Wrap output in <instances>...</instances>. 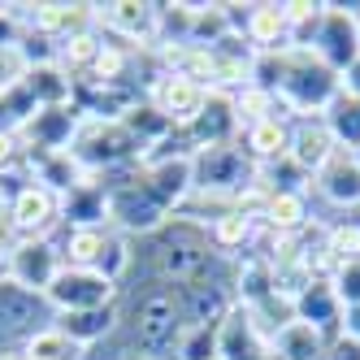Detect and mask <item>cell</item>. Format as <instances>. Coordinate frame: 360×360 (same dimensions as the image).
Instances as JSON below:
<instances>
[{"mask_svg": "<svg viewBox=\"0 0 360 360\" xmlns=\"http://www.w3.org/2000/svg\"><path fill=\"white\" fill-rule=\"evenodd\" d=\"M278 105L287 117H321L330 109V100L339 96V74H334L321 57H313L308 48H287L278 53Z\"/></svg>", "mask_w": 360, "mask_h": 360, "instance_id": "6da1fadb", "label": "cell"}, {"mask_svg": "<svg viewBox=\"0 0 360 360\" xmlns=\"http://www.w3.org/2000/svg\"><path fill=\"white\" fill-rule=\"evenodd\" d=\"M122 326H126V339H131V352L139 360H178L183 317H178L174 287H148Z\"/></svg>", "mask_w": 360, "mask_h": 360, "instance_id": "7a4b0ae2", "label": "cell"}, {"mask_svg": "<svg viewBox=\"0 0 360 360\" xmlns=\"http://www.w3.org/2000/svg\"><path fill=\"white\" fill-rule=\"evenodd\" d=\"M252 183H256V161L239 143H209L191 152V191L235 200Z\"/></svg>", "mask_w": 360, "mask_h": 360, "instance_id": "3957f363", "label": "cell"}, {"mask_svg": "<svg viewBox=\"0 0 360 360\" xmlns=\"http://www.w3.org/2000/svg\"><path fill=\"white\" fill-rule=\"evenodd\" d=\"M53 321H57V313L48 308L44 295L22 291L18 282L0 278V352H22Z\"/></svg>", "mask_w": 360, "mask_h": 360, "instance_id": "277c9868", "label": "cell"}, {"mask_svg": "<svg viewBox=\"0 0 360 360\" xmlns=\"http://www.w3.org/2000/svg\"><path fill=\"white\" fill-rule=\"evenodd\" d=\"M117 282H109L100 269H61L53 278V287L44 291L48 308L61 317V313H91V308H113L117 304Z\"/></svg>", "mask_w": 360, "mask_h": 360, "instance_id": "5b68a950", "label": "cell"}, {"mask_svg": "<svg viewBox=\"0 0 360 360\" xmlns=\"http://www.w3.org/2000/svg\"><path fill=\"white\" fill-rule=\"evenodd\" d=\"M356 9L360 5H326L313 39H308V53L321 57L334 74H343L360 57V18H356Z\"/></svg>", "mask_w": 360, "mask_h": 360, "instance_id": "8992f818", "label": "cell"}, {"mask_svg": "<svg viewBox=\"0 0 360 360\" xmlns=\"http://www.w3.org/2000/svg\"><path fill=\"white\" fill-rule=\"evenodd\" d=\"M148 105L157 109L174 131H191L195 117L204 113V105H209V91L191 79H183V74H174V70H161L157 79L148 83Z\"/></svg>", "mask_w": 360, "mask_h": 360, "instance_id": "52a82bcc", "label": "cell"}, {"mask_svg": "<svg viewBox=\"0 0 360 360\" xmlns=\"http://www.w3.org/2000/svg\"><path fill=\"white\" fill-rule=\"evenodd\" d=\"M9 217V230H13V239H53V230H61V195H53L48 187L39 183H27L18 191V200L5 209Z\"/></svg>", "mask_w": 360, "mask_h": 360, "instance_id": "ba28073f", "label": "cell"}, {"mask_svg": "<svg viewBox=\"0 0 360 360\" xmlns=\"http://www.w3.org/2000/svg\"><path fill=\"white\" fill-rule=\"evenodd\" d=\"M61 269H65V261H61L57 239H22V243H13V252H9L5 278L18 282L22 291L44 295L48 287H53V278H57Z\"/></svg>", "mask_w": 360, "mask_h": 360, "instance_id": "9c48e42d", "label": "cell"}, {"mask_svg": "<svg viewBox=\"0 0 360 360\" xmlns=\"http://www.w3.org/2000/svg\"><path fill=\"white\" fill-rule=\"evenodd\" d=\"M22 27L44 39H70L79 31H96V5H18Z\"/></svg>", "mask_w": 360, "mask_h": 360, "instance_id": "30bf717a", "label": "cell"}, {"mask_svg": "<svg viewBox=\"0 0 360 360\" xmlns=\"http://www.w3.org/2000/svg\"><path fill=\"white\" fill-rule=\"evenodd\" d=\"M334 152H339V139L326 126V117H295L291 122V143H287V161L313 178Z\"/></svg>", "mask_w": 360, "mask_h": 360, "instance_id": "8fae6325", "label": "cell"}, {"mask_svg": "<svg viewBox=\"0 0 360 360\" xmlns=\"http://www.w3.org/2000/svg\"><path fill=\"white\" fill-rule=\"evenodd\" d=\"M295 321L313 326L326 343L343 334V300L334 295L330 278H313V282H308V287L295 295Z\"/></svg>", "mask_w": 360, "mask_h": 360, "instance_id": "7c38bea8", "label": "cell"}, {"mask_svg": "<svg viewBox=\"0 0 360 360\" xmlns=\"http://www.w3.org/2000/svg\"><path fill=\"white\" fill-rule=\"evenodd\" d=\"M313 187H317V195L326 204H334V209H360V161H356V152L339 148L313 174Z\"/></svg>", "mask_w": 360, "mask_h": 360, "instance_id": "4fadbf2b", "label": "cell"}, {"mask_svg": "<svg viewBox=\"0 0 360 360\" xmlns=\"http://www.w3.org/2000/svg\"><path fill=\"white\" fill-rule=\"evenodd\" d=\"M243 39L256 57L269 53H287L291 48V22L282 5H248V22H243Z\"/></svg>", "mask_w": 360, "mask_h": 360, "instance_id": "5bb4252c", "label": "cell"}, {"mask_svg": "<svg viewBox=\"0 0 360 360\" xmlns=\"http://www.w3.org/2000/svg\"><path fill=\"white\" fill-rule=\"evenodd\" d=\"M139 178L165 209H178L191 195V157H161L152 165H139Z\"/></svg>", "mask_w": 360, "mask_h": 360, "instance_id": "9a60e30c", "label": "cell"}, {"mask_svg": "<svg viewBox=\"0 0 360 360\" xmlns=\"http://www.w3.org/2000/svg\"><path fill=\"white\" fill-rule=\"evenodd\" d=\"M308 221H313V209H308V191H269L265 209H261V226L269 235L287 239V235H304Z\"/></svg>", "mask_w": 360, "mask_h": 360, "instance_id": "2e32d148", "label": "cell"}, {"mask_svg": "<svg viewBox=\"0 0 360 360\" xmlns=\"http://www.w3.org/2000/svg\"><path fill=\"white\" fill-rule=\"evenodd\" d=\"M53 326L65 334V339L79 343L83 352H91L96 343L113 339V334L122 330V313H117V304L113 308H91V313H61Z\"/></svg>", "mask_w": 360, "mask_h": 360, "instance_id": "e0dca14e", "label": "cell"}, {"mask_svg": "<svg viewBox=\"0 0 360 360\" xmlns=\"http://www.w3.org/2000/svg\"><path fill=\"white\" fill-rule=\"evenodd\" d=\"M287 143H291V122L287 117H265V122L248 126V131H239V148L256 161V169L282 161L287 157Z\"/></svg>", "mask_w": 360, "mask_h": 360, "instance_id": "ac0fdd59", "label": "cell"}, {"mask_svg": "<svg viewBox=\"0 0 360 360\" xmlns=\"http://www.w3.org/2000/svg\"><path fill=\"white\" fill-rule=\"evenodd\" d=\"M109 239H113L109 226H65L57 248H61V261L70 269H96L105 248H109Z\"/></svg>", "mask_w": 360, "mask_h": 360, "instance_id": "d6986e66", "label": "cell"}, {"mask_svg": "<svg viewBox=\"0 0 360 360\" xmlns=\"http://www.w3.org/2000/svg\"><path fill=\"white\" fill-rule=\"evenodd\" d=\"M326 339L313 330V326H304V321H291V326H282L274 339H269V360H326Z\"/></svg>", "mask_w": 360, "mask_h": 360, "instance_id": "ffe728a7", "label": "cell"}, {"mask_svg": "<svg viewBox=\"0 0 360 360\" xmlns=\"http://www.w3.org/2000/svg\"><path fill=\"white\" fill-rule=\"evenodd\" d=\"M61 221L65 226H109L105 221V187H100L96 174L61 195Z\"/></svg>", "mask_w": 360, "mask_h": 360, "instance_id": "44dd1931", "label": "cell"}, {"mask_svg": "<svg viewBox=\"0 0 360 360\" xmlns=\"http://www.w3.org/2000/svg\"><path fill=\"white\" fill-rule=\"evenodd\" d=\"M27 91L35 100V109H57V105H74V79L53 61V65H35L27 74Z\"/></svg>", "mask_w": 360, "mask_h": 360, "instance_id": "7402d4cb", "label": "cell"}, {"mask_svg": "<svg viewBox=\"0 0 360 360\" xmlns=\"http://www.w3.org/2000/svg\"><path fill=\"white\" fill-rule=\"evenodd\" d=\"M321 117H326V126L334 131V139H339V148H347V152L360 148V100L356 96H347L339 87V96L330 100V109Z\"/></svg>", "mask_w": 360, "mask_h": 360, "instance_id": "603a6c76", "label": "cell"}, {"mask_svg": "<svg viewBox=\"0 0 360 360\" xmlns=\"http://www.w3.org/2000/svg\"><path fill=\"white\" fill-rule=\"evenodd\" d=\"M100 44H105V35L100 31H79V35H70L57 44V65L70 74V79H83V74L91 70L96 53H100Z\"/></svg>", "mask_w": 360, "mask_h": 360, "instance_id": "cb8c5ba5", "label": "cell"}, {"mask_svg": "<svg viewBox=\"0 0 360 360\" xmlns=\"http://www.w3.org/2000/svg\"><path fill=\"white\" fill-rule=\"evenodd\" d=\"M22 356L27 360H87V352L74 343V339H65V334L57 330V326H48V330H39L35 339L22 347Z\"/></svg>", "mask_w": 360, "mask_h": 360, "instance_id": "d4e9b609", "label": "cell"}, {"mask_svg": "<svg viewBox=\"0 0 360 360\" xmlns=\"http://www.w3.org/2000/svg\"><path fill=\"white\" fill-rule=\"evenodd\" d=\"M178 360H217V326L183 330V347H178Z\"/></svg>", "mask_w": 360, "mask_h": 360, "instance_id": "484cf974", "label": "cell"}, {"mask_svg": "<svg viewBox=\"0 0 360 360\" xmlns=\"http://www.w3.org/2000/svg\"><path fill=\"white\" fill-rule=\"evenodd\" d=\"M27 74H31V65H27V57H22L18 44L13 48H0V96L22 87V83H27Z\"/></svg>", "mask_w": 360, "mask_h": 360, "instance_id": "4316f807", "label": "cell"}, {"mask_svg": "<svg viewBox=\"0 0 360 360\" xmlns=\"http://www.w3.org/2000/svg\"><path fill=\"white\" fill-rule=\"evenodd\" d=\"M330 287H334V295L343 300V308L360 304V261H352V265H343V269H334Z\"/></svg>", "mask_w": 360, "mask_h": 360, "instance_id": "83f0119b", "label": "cell"}, {"mask_svg": "<svg viewBox=\"0 0 360 360\" xmlns=\"http://www.w3.org/2000/svg\"><path fill=\"white\" fill-rule=\"evenodd\" d=\"M22 165V143L13 131H0V174H9Z\"/></svg>", "mask_w": 360, "mask_h": 360, "instance_id": "f1b7e54d", "label": "cell"}, {"mask_svg": "<svg viewBox=\"0 0 360 360\" xmlns=\"http://www.w3.org/2000/svg\"><path fill=\"white\" fill-rule=\"evenodd\" d=\"M326 360H360V343H356V339H347V334H339V339H330Z\"/></svg>", "mask_w": 360, "mask_h": 360, "instance_id": "f546056e", "label": "cell"}, {"mask_svg": "<svg viewBox=\"0 0 360 360\" xmlns=\"http://www.w3.org/2000/svg\"><path fill=\"white\" fill-rule=\"evenodd\" d=\"M339 87H343L347 96H356V100H360V57H356V61L339 74Z\"/></svg>", "mask_w": 360, "mask_h": 360, "instance_id": "4dcf8cb0", "label": "cell"}, {"mask_svg": "<svg viewBox=\"0 0 360 360\" xmlns=\"http://www.w3.org/2000/svg\"><path fill=\"white\" fill-rule=\"evenodd\" d=\"M343 334H347V339H356V343H360V304L343 308Z\"/></svg>", "mask_w": 360, "mask_h": 360, "instance_id": "1f68e13d", "label": "cell"}, {"mask_svg": "<svg viewBox=\"0 0 360 360\" xmlns=\"http://www.w3.org/2000/svg\"><path fill=\"white\" fill-rule=\"evenodd\" d=\"M0 360H27L22 352H0Z\"/></svg>", "mask_w": 360, "mask_h": 360, "instance_id": "d6a6232c", "label": "cell"}, {"mask_svg": "<svg viewBox=\"0 0 360 360\" xmlns=\"http://www.w3.org/2000/svg\"><path fill=\"white\" fill-rule=\"evenodd\" d=\"M0 213H5V209H0Z\"/></svg>", "mask_w": 360, "mask_h": 360, "instance_id": "836d02e7", "label": "cell"}, {"mask_svg": "<svg viewBox=\"0 0 360 360\" xmlns=\"http://www.w3.org/2000/svg\"><path fill=\"white\" fill-rule=\"evenodd\" d=\"M217 360H221V356H217Z\"/></svg>", "mask_w": 360, "mask_h": 360, "instance_id": "e575fe53", "label": "cell"}]
</instances>
